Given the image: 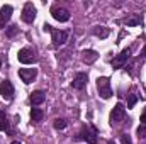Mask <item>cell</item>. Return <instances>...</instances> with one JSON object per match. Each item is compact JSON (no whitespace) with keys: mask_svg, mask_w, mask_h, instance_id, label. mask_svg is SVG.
I'll return each mask as SVG.
<instances>
[{"mask_svg":"<svg viewBox=\"0 0 146 144\" xmlns=\"http://www.w3.org/2000/svg\"><path fill=\"white\" fill-rule=\"evenodd\" d=\"M42 31H44V32H51V31H53V27H51L49 24H44V26H42Z\"/></svg>","mask_w":146,"mask_h":144,"instance_id":"obj_25","label":"cell"},{"mask_svg":"<svg viewBox=\"0 0 146 144\" xmlns=\"http://www.w3.org/2000/svg\"><path fill=\"white\" fill-rule=\"evenodd\" d=\"M12 144H21V143H19V141H14V143H12Z\"/></svg>","mask_w":146,"mask_h":144,"instance_id":"obj_29","label":"cell"},{"mask_svg":"<svg viewBox=\"0 0 146 144\" xmlns=\"http://www.w3.org/2000/svg\"><path fill=\"white\" fill-rule=\"evenodd\" d=\"M97 92L104 100H109L112 97V88H110V80L107 76H99L97 78Z\"/></svg>","mask_w":146,"mask_h":144,"instance_id":"obj_1","label":"cell"},{"mask_svg":"<svg viewBox=\"0 0 146 144\" xmlns=\"http://www.w3.org/2000/svg\"><path fill=\"white\" fill-rule=\"evenodd\" d=\"M136 102H138V95L136 93H131L129 95V100H127V108H133Z\"/></svg>","mask_w":146,"mask_h":144,"instance_id":"obj_19","label":"cell"},{"mask_svg":"<svg viewBox=\"0 0 146 144\" xmlns=\"http://www.w3.org/2000/svg\"><path fill=\"white\" fill-rule=\"evenodd\" d=\"M138 136H139V139L146 137V126H139L138 127Z\"/></svg>","mask_w":146,"mask_h":144,"instance_id":"obj_21","label":"cell"},{"mask_svg":"<svg viewBox=\"0 0 146 144\" xmlns=\"http://www.w3.org/2000/svg\"><path fill=\"white\" fill-rule=\"evenodd\" d=\"M141 22H143L141 15H133V17H129V19H126V20H124V24H126L127 27H133V26H139Z\"/></svg>","mask_w":146,"mask_h":144,"instance_id":"obj_15","label":"cell"},{"mask_svg":"<svg viewBox=\"0 0 146 144\" xmlns=\"http://www.w3.org/2000/svg\"><path fill=\"white\" fill-rule=\"evenodd\" d=\"M34 19H36V7L31 2H27L24 5V9H22V20L27 22V24H33Z\"/></svg>","mask_w":146,"mask_h":144,"instance_id":"obj_8","label":"cell"},{"mask_svg":"<svg viewBox=\"0 0 146 144\" xmlns=\"http://www.w3.org/2000/svg\"><path fill=\"white\" fill-rule=\"evenodd\" d=\"M65 127H66V120L65 119H56L54 120V129L56 131H63Z\"/></svg>","mask_w":146,"mask_h":144,"instance_id":"obj_18","label":"cell"},{"mask_svg":"<svg viewBox=\"0 0 146 144\" xmlns=\"http://www.w3.org/2000/svg\"><path fill=\"white\" fill-rule=\"evenodd\" d=\"M19 76L24 83H31L34 81L37 76V68H21L19 70Z\"/></svg>","mask_w":146,"mask_h":144,"instance_id":"obj_9","label":"cell"},{"mask_svg":"<svg viewBox=\"0 0 146 144\" xmlns=\"http://www.w3.org/2000/svg\"><path fill=\"white\" fill-rule=\"evenodd\" d=\"M7 119V115H5V112L3 110H0V120H5Z\"/></svg>","mask_w":146,"mask_h":144,"instance_id":"obj_26","label":"cell"},{"mask_svg":"<svg viewBox=\"0 0 146 144\" xmlns=\"http://www.w3.org/2000/svg\"><path fill=\"white\" fill-rule=\"evenodd\" d=\"M0 66H2V61H0Z\"/></svg>","mask_w":146,"mask_h":144,"instance_id":"obj_30","label":"cell"},{"mask_svg":"<svg viewBox=\"0 0 146 144\" xmlns=\"http://www.w3.org/2000/svg\"><path fill=\"white\" fill-rule=\"evenodd\" d=\"M76 139H82V141H85L87 144H97V131L94 129V131H90V127H87V126H83L82 127V131H80V134L76 136Z\"/></svg>","mask_w":146,"mask_h":144,"instance_id":"obj_4","label":"cell"},{"mask_svg":"<svg viewBox=\"0 0 146 144\" xmlns=\"http://www.w3.org/2000/svg\"><path fill=\"white\" fill-rule=\"evenodd\" d=\"M12 7L10 5H3L2 9H0V19L3 20V22H7V20H10V17H12Z\"/></svg>","mask_w":146,"mask_h":144,"instance_id":"obj_14","label":"cell"},{"mask_svg":"<svg viewBox=\"0 0 146 144\" xmlns=\"http://www.w3.org/2000/svg\"><path fill=\"white\" fill-rule=\"evenodd\" d=\"M68 39V32L66 31H58V29H53L51 31V41H53V46L54 48H60L66 42Z\"/></svg>","mask_w":146,"mask_h":144,"instance_id":"obj_7","label":"cell"},{"mask_svg":"<svg viewBox=\"0 0 146 144\" xmlns=\"http://www.w3.org/2000/svg\"><path fill=\"white\" fill-rule=\"evenodd\" d=\"M44 100H46V93H44L42 90H36V92H33L31 97H29V102H31L33 105H41Z\"/></svg>","mask_w":146,"mask_h":144,"instance_id":"obj_12","label":"cell"},{"mask_svg":"<svg viewBox=\"0 0 146 144\" xmlns=\"http://www.w3.org/2000/svg\"><path fill=\"white\" fill-rule=\"evenodd\" d=\"M51 15H53L58 22H66V20L70 19V12H68L66 9H63V7H58V5H54V7L51 9Z\"/></svg>","mask_w":146,"mask_h":144,"instance_id":"obj_10","label":"cell"},{"mask_svg":"<svg viewBox=\"0 0 146 144\" xmlns=\"http://www.w3.org/2000/svg\"><path fill=\"white\" fill-rule=\"evenodd\" d=\"M0 95L7 102H10L14 98V85L10 83V80H2L0 81Z\"/></svg>","mask_w":146,"mask_h":144,"instance_id":"obj_5","label":"cell"},{"mask_svg":"<svg viewBox=\"0 0 146 144\" xmlns=\"http://www.w3.org/2000/svg\"><path fill=\"white\" fill-rule=\"evenodd\" d=\"M82 54H83V61H85L87 65H92V63H95V61L99 59V53L94 51V49H85Z\"/></svg>","mask_w":146,"mask_h":144,"instance_id":"obj_13","label":"cell"},{"mask_svg":"<svg viewBox=\"0 0 146 144\" xmlns=\"http://www.w3.org/2000/svg\"><path fill=\"white\" fill-rule=\"evenodd\" d=\"M15 32H17V27H15V26H10V29L7 31V36H9V37H12L14 34H15Z\"/></svg>","mask_w":146,"mask_h":144,"instance_id":"obj_23","label":"cell"},{"mask_svg":"<svg viewBox=\"0 0 146 144\" xmlns=\"http://www.w3.org/2000/svg\"><path fill=\"white\" fill-rule=\"evenodd\" d=\"M141 126H146V107L143 110V114H141Z\"/></svg>","mask_w":146,"mask_h":144,"instance_id":"obj_24","label":"cell"},{"mask_svg":"<svg viewBox=\"0 0 146 144\" xmlns=\"http://www.w3.org/2000/svg\"><path fill=\"white\" fill-rule=\"evenodd\" d=\"M87 81H88L87 73H76V76L73 78V81H72V87L76 88V90H83L87 87Z\"/></svg>","mask_w":146,"mask_h":144,"instance_id":"obj_11","label":"cell"},{"mask_svg":"<svg viewBox=\"0 0 146 144\" xmlns=\"http://www.w3.org/2000/svg\"><path fill=\"white\" fill-rule=\"evenodd\" d=\"M121 143L122 144H133V141H131V137H129L127 134H122V136H121Z\"/></svg>","mask_w":146,"mask_h":144,"instance_id":"obj_22","label":"cell"},{"mask_svg":"<svg viewBox=\"0 0 146 144\" xmlns=\"http://www.w3.org/2000/svg\"><path fill=\"white\" fill-rule=\"evenodd\" d=\"M3 26H5V22H3V20H2V19H0V29H2V27H3Z\"/></svg>","mask_w":146,"mask_h":144,"instance_id":"obj_28","label":"cell"},{"mask_svg":"<svg viewBox=\"0 0 146 144\" xmlns=\"http://www.w3.org/2000/svg\"><path fill=\"white\" fill-rule=\"evenodd\" d=\"M17 59L22 63V65H34L37 61V56H36V51L31 49V48H24L19 51L17 54Z\"/></svg>","mask_w":146,"mask_h":144,"instance_id":"obj_2","label":"cell"},{"mask_svg":"<svg viewBox=\"0 0 146 144\" xmlns=\"http://www.w3.org/2000/svg\"><path fill=\"white\" fill-rule=\"evenodd\" d=\"M0 131H5V132L10 134V124H9L7 119H5V120H0Z\"/></svg>","mask_w":146,"mask_h":144,"instance_id":"obj_20","label":"cell"},{"mask_svg":"<svg viewBox=\"0 0 146 144\" xmlns=\"http://www.w3.org/2000/svg\"><path fill=\"white\" fill-rule=\"evenodd\" d=\"M94 34H95L97 37L106 39V37L109 36V29H107V27H100V26H97V27L94 29Z\"/></svg>","mask_w":146,"mask_h":144,"instance_id":"obj_17","label":"cell"},{"mask_svg":"<svg viewBox=\"0 0 146 144\" xmlns=\"http://www.w3.org/2000/svg\"><path fill=\"white\" fill-rule=\"evenodd\" d=\"M141 56H146V46L141 49Z\"/></svg>","mask_w":146,"mask_h":144,"instance_id":"obj_27","label":"cell"},{"mask_svg":"<svg viewBox=\"0 0 146 144\" xmlns=\"http://www.w3.org/2000/svg\"><path fill=\"white\" fill-rule=\"evenodd\" d=\"M42 117H44V112H42L41 108H33V110H31V119H33V122H41Z\"/></svg>","mask_w":146,"mask_h":144,"instance_id":"obj_16","label":"cell"},{"mask_svg":"<svg viewBox=\"0 0 146 144\" xmlns=\"http://www.w3.org/2000/svg\"><path fill=\"white\" fill-rule=\"evenodd\" d=\"M124 115H126V108H124V105H122V104H115V107L110 110V115H109L110 124L114 126L115 122L122 120V119H124Z\"/></svg>","mask_w":146,"mask_h":144,"instance_id":"obj_6","label":"cell"},{"mask_svg":"<svg viewBox=\"0 0 146 144\" xmlns=\"http://www.w3.org/2000/svg\"><path fill=\"white\" fill-rule=\"evenodd\" d=\"M131 58V48H124L110 63H112V68L114 70H119V68H124V65H126V61Z\"/></svg>","mask_w":146,"mask_h":144,"instance_id":"obj_3","label":"cell"}]
</instances>
